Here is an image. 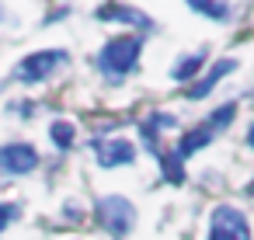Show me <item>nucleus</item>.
<instances>
[{
	"instance_id": "16",
	"label": "nucleus",
	"mask_w": 254,
	"mask_h": 240,
	"mask_svg": "<svg viewBox=\"0 0 254 240\" xmlns=\"http://www.w3.org/2000/svg\"><path fill=\"white\" fill-rule=\"evenodd\" d=\"M63 212H66L63 219H70V223H77V219H80V205H77V202H66V205H63Z\"/></svg>"
},
{
	"instance_id": "3",
	"label": "nucleus",
	"mask_w": 254,
	"mask_h": 240,
	"mask_svg": "<svg viewBox=\"0 0 254 240\" xmlns=\"http://www.w3.org/2000/svg\"><path fill=\"white\" fill-rule=\"evenodd\" d=\"M94 219L119 240V237H126V233L136 226V205H132L126 195H105V198H98V205H94Z\"/></svg>"
},
{
	"instance_id": "2",
	"label": "nucleus",
	"mask_w": 254,
	"mask_h": 240,
	"mask_svg": "<svg viewBox=\"0 0 254 240\" xmlns=\"http://www.w3.org/2000/svg\"><path fill=\"white\" fill-rule=\"evenodd\" d=\"M70 63V53L66 49H39V53H28L18 66H14V80L18 84H42V80H49L60 66H66Z\"/></svg>"
},
{
	"instance_id": "1",
	"label": "nucleus",
	"mask_w": 254,
	"mask_h": 240,
	"mask_svg": "<svg viewBox=\"0 0 254 240\" xmlns=\"http://www.w3.org/2000/svg\"><path fill=\"white\" fill-rule=\"evenodd\" d=\"M139 53H143V39L139 35H119V39L105 42V49L98 53V70L105 73L108 84H119V80H126L136 70Z\"/></svg>"
},
{
	"instance_id": "12",
	"label": "nucleus",
	"mask_w": 254,
	"mask_h": 240,
	"mask_svg": "<svg viewBox=\"0 0 254 240\" xmlns=\"http://www.w3.org/2000/svg\"><path fill=\"white\" fill-rule=\"evenodd\" d=\"M49 139H53V146H56V150H70V146L77 143V129H73V122L56 119V122L49 125Z\"/></svg>"
},
{
	"instance_id": "5",
	"label": "nucleus",
	"mask_w": 254,
	"mask_h": 240,
	"mask_svg": "<svg viewBox=\"0 0 254 240\" xmlns=\"http://www.w3.org/2000/svg\"><path fill=\"white\" fill-rule=\"evenodd\" d=\"M39 150L32 143H4L0 146V174H11V178H21V174H32L39 167Z\"/></svg>"
},
{
	"instance_id": "4",
	"label": "nucleus",
	"mask_w": 254,
	"mask_h": 240,
	"mask_svg": "<svg viewBox=\"0 0 254 240\" xmlns=\"http://www.w3.org/2000/svg\"><path fill=\"white\" fill-rule=\"evenodd\" d=\"M205 240H251V223L237 205H216L209 212Z\"/></svg>"
},
{
	"instance_id": "9",
	"label": "nucleus",
	"mask_w": 254,
	"mask_h": 240,
	"mask_svg": "<svg viewBox=\"0 0 254 240\" xmlns=\"http://www.w3.org/2000/svg\"><path fill=\"white\" fill-rule=\"evenodd\" d=\"M212 139H216V132H212V129H209V125L202 122V125H195V129H188V132H185V136L178 139V150H174V153H178V157L185 160V157H191V153H198L202 146H209Z\"/></svg>"
},
{
	"instance_id": "10",
	"label": "nucleus",
	"mask_w": 254,
	"mask_h": 240,
	"mask_svg": "<svg viewBox=\"0 0 254 240\" xmlns=\"http://www.w3.org/2000/svg\"><path fill=\"white\" fill-rule=\"evenodd\" d=\"M205 60H209V53H205V49H198V53H191V56H181V60L171 66V80H178V84H188V80H195Z\"/></svg>"
},
{
	"instance_id": "13",
	"label": "nucleus",
	"mask_w": 254,
	"mask_h": 240,
	"mask_svg": "<svg viewBox=\"0 0 254 240\" xmlns=\"http://www.w3.org/2000/svg\"><path fill=\"white\" fill-rule=\"evenodd\" d=\"M160 167H164V178L171 181V184H181L185 181V160L171 150V153H160Z\"/></svg>"
},
{
	"instance_id": "6",
	"label": "nucleus",
	"mask_w": 254,
	"mask_h": 240,
	"mask_svg": "<svg viewBox=\"0 0 254 240\" xmlns=\"http://www.w3.org/2000/svg\"><path fill=\"white\" fill-rule=\"evenodd\" d=\"M91 150H94V157H98L101 167H129L136 160V146L129 139H122V136H112V139L94 136L91 139Z\"/></svg>"
},
{
	"instance_id": "8",
	"label": "nucleus",
	"mask_w": 254,
	"mask_h": 240,
	"mask_svg": "<svg viewBox=\"0 0 254 240\" xmlns=\"http://www.w3.org/2000/svg\"><path fill=\"white\" fill-rule=\"evenodd\" d=\"M98 18H101V21H105V18H115V21H126V25H136V28L153 32V18L143 14V11H136V7H129V4H108V7H98Z\"/></svg>"
},
{
	"instance_id": "14",
	"label": "nucleus",
	"mask_w": 254,
	"mask_h": 240,
	"mask_svg": "<svg viewBox=\"0 0 254 240\" xmlns=\"http://www.w3.org/2000/svg\"><path fill=\"white\" fill-rule=\"evenodd\" d=\"M233 119H237V105H233V101H226V105H219V108L205 119V125H209L212 132H219V129H226Z\"/></svg>"
},
{
	"instance_id": "7",
	"label": "nucleus",
	"mask_w": 254,
	"mask_h": 240,
	"mask_svg": "<svg viewBox=\"0 0 254 240\" xmlns=\"http://www.w3.org/2000/svg\"><path fill=\"white\" fill-rule=\"evenodd\" d=\"M233 70H237V60H233V56H223V60H216V63L205 70V77H198L195 84H188V98H191V101H202V98H209V94H212V91L223 84V77H226V73H233Z\"/></svg>"
},
{
	"instance_id": "17",
	"label": "nucleus",
	"mask_w": 254,
	"mask_h": 240,
	"mask_svg": "<svg viewBox=\"0 0 254 240\" xmlns=\"http://www.w3.org/2000/svg\"><path fill=\"white\" fill-rule=\"evenodd\" d=\"M247 146L254 150V122H251V129H247Z\"/></svg>"
},
{
	"instance_id": "11",
	"label": "nucleus",
	"mask_w": 254,
	"mask_h": 240,
	"mask_svg": "<svg viewBox=\"0 0 254 240\" xmlns=\"http://www.w3.org/2000/svg\"><path fill=\"white\" fill-rule=\"evenodd\" d=\"M191 11L202 14V18H209V21H216V25H226L233 18V7L230 4H212V0H195Z\"/></svg>"
},
{
	"instance_id": "15",
	"label": "nucleus",
	"mask_w": 254,
	"mask_h": 240,
	"mask_svg": "<svg viewBox=\"0 0 254 240\" xmlns=\"http://www.w3.org/2000/svg\"><path fill=\"white\" fill-rule=\"evenodd\" d=\"M14 219H18V205L14 202H0V233H4Z\"/></svg>"
}]
</instances>
